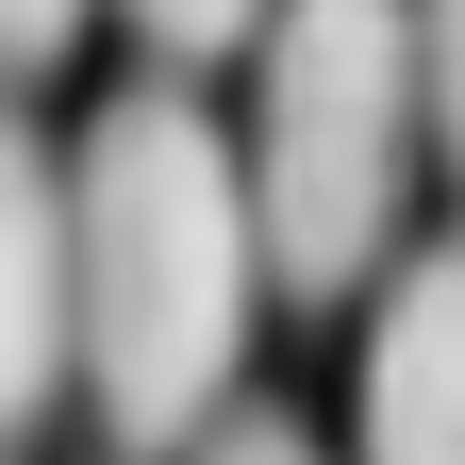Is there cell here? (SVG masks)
<instances>
[{
  "label": "cell",
  "mask_w": 465,
  "mask_h": 465,
  "mask_svg": "<svg viewBox=\"0 0 465 465\" xmlns=\"http://www.w3.org/2000/svg\"><path fill=\"white\" fill-rule=\"evenodd\" d=\"M250 166L183 84H116L67 150V382L116 465H166L216 432L250 366Z\"/></svg>",
  "instance_id": "cell-1"
},
{
  "label": "cell",
  "mask_w": 465,
  "mask_h": 465,
  "mask_svg": "<svg viewBox=\"0 0 465 465\" xmlns=\"http://www.w3.org/2000/svg\"><path fill=\"white\" fill-rule=\"evenodd\" d=\"M266 67H250V250L266 300L332 316L349 282H382L399 200H416V0H266Z\"/></svg>",
  "instance_id": "cell-2"
},
{
  "label": "cell",
  "mask_w": 465,
  "mask_h": 465,
  "mask_svg": "<svg viewBox=\"0 0 465 465\" xmlns=\"http://www.w3.org/2000/svg\"><path fill=\"white\" fill-rule=\"evenodd\" d=\"M366 465H465V232H432L366 316V399H349Z\"/></svg>",
  "instance_id": "cell-3"
},
{
  "label": "cell",
  "mask_w": 465,
  "mask_h": 465,
  "mask_svg": "<svg viewBox=\"0 0 465 465\" xmlns=\"http://www.w3.org/2000/svg\"><path fill=\"white\" fill-rule=\"evenodd\" d=\"M67 399V150L0 100V449Z\"/></svg>",
  "instance_id": "cell-4"
},
{
  "label": "cell",
  "mask_w": 465,
  "mask_h": 465,
  "mask_svg": "<svg viewBox=\"0 0 465 465\" xmlns=\"http://www.w3.org/2000/svg\"><path fill=\"white\" fill-rule=\"evenodd\" d=\"M416 116H432V150L465 183V0H416Z\"/></svg>",
  "instance_id": "cell-5"
},
{
  "label": "cell",
  "mask_w": 465,
  "mask_h": 465,
  "mask_svg": "<svg viewBox=\"0 0 465 465\" xmlns=\"http://www.w3.org/2000/svg\"><path fill=\"white\" fill-rule=\"evenodd\" d=\"M116 17H134L166 67H200V50H250L266 34V0H116Z\"/></svg>",
  "instance_id": "cell-6"
},
{
  "label": "cell",
  "mask_w": 465,
  "mask_h": 465,
  "mask_svg": "<svg viewBox=\"0 0 465 465\" xmlns=\"http://www.w3.org/2000/svg\"><path fill=\"white\" fill-rule=\"evenodd\" d=\"M200 465H316V432H300V416H266V399H250V416H216V432H200Z\"/></svg>",
  "instance_id": "cell-7"
},
{
  "label": "cell",
  "mask_w": 465,
  "mask_h": 465,
  "mask_svg": "<svg viewBox=\"0 0 465 465\" xmlns=\"http://www.w3.org/2000/svg\"><path fill=\"white\" fill-rule=\"evenodd\" d=\"M67 34H84V0H0V84H17V67H50Z\"/></svg>",
  "instance_id": "cell-8"
}]
</instances>
